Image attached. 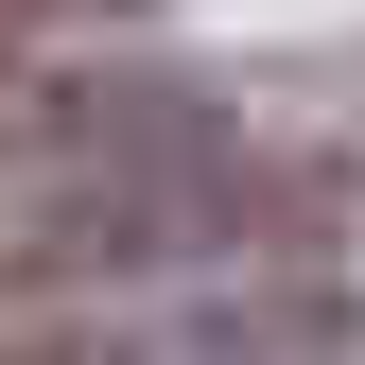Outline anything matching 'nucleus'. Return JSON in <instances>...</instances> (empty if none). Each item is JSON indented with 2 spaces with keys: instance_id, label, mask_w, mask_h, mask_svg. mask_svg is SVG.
<instances>
[{
  "instance_id": "obj_1",
  "label": "nucleus",
  "mask_w": 365,
  "mask_h": 365,
  "mask_svg": "<svg viewBox=\"0 0 365 365\" xmlns=\"http://www.w3.org/2000/svg\"><path fill=\"white\" fill-rule=\"evenodd\" d=\"M261 174L192 87H87L35 122V244L53 279H192L244 244Z\"/></svg>"
},
{
  "instance_id": "obj_2",
  "label": "nucleus",
  "mask_w": 365,
  "mask_h": 365,
  "mask_svg": "<svg viewBox=\"0 0 365 365\" xmlns=\"http://www.w3.org/2000/svg\"><path fill=\"white\" fill-rule=\"evenodd\" d=\"M87 18H122V0H0V105H18L35 53H53V35H87Z\"/></svg>"
}]
</instances>
